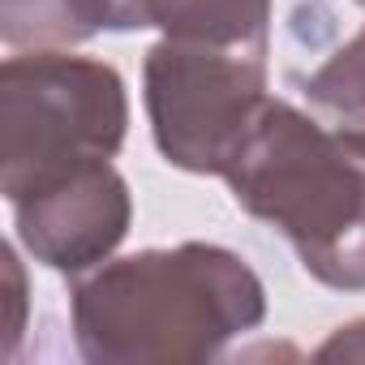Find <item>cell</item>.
<instances>
[{"label": "cell", "mask_w": 365, "mask_h": 365, "mask_svg": "<svg viewBox=\"0 0 365 365\" xmlns=\"http://www.w3.org/2000/svg\"><path fill=\"white\" fill-rule=\"evenodd\" d=\"M262 318L267 288L258 271L211 241L108 258L73 275L69 288L73 344L91 365L215 361Z\"/></svg>", "instance_id": "6da1fadb"}, {"label": "cell", "mask_w": 365, "mask_h": 365, "mask_svg": "<svg viewBox=\"0 0 365 365\" xmlns=\"http://www.w3.org/2000/svg\"><path fill=\"white\" fill-rule=\"evenodd\" d=\"M150 26L168 39L267 52L271 0H150Z\"/></svg>", "instance_id": "8992f818"}, {"label": "cell", "mask_w": 365, "mask_h": 365, "mask_svg": "<svg viewBox=\"0 0 365 365\" xmlns=\"http://www.w3.org/2000/svg\"><path fill=\"white\" fill-rule=\"evenodd\" d=\"M14 207L22 250L61 275H82L108 262L133 224L129 180L112 159L82 163L48 185L22 194Z\"/></svg>", "instance_id": "5b68a950"}, {"label": "cell", "mask_w": 365, "mask_h": 365, "mask_svg": "<svg viewBox=\"0 0 365 365\" xmlns=\"http://www.w3.org/2000/svg\"><path fill=\"white\" fill-rule=\"evenodd\" d=\"M356 5H365V0H356Z\"/></svg>", "instance_id": "7c38bea8"}, {"label": "cell", "mask_w": 365, "mask_h": 365, "mask_svg": "<svg viewBox=\"0 0 365 365\" xmlns=\"http://www.w3.org/2000/svg\"><path fill=\"white\" fill-rule=\"evenodd\" d=\"M0 39L9 52L86 43L73 18V0H0Z\"/></svg>", "instance_id": "ba28073f"}, {"label": "cell", "mask_w": 365, "mask_h": 365, "mask_svg": "<svg viewBox=\"0 0 365 365\" xmlns=\"http://www.w3.org/2000/svg\"><path fill=\"white\" fill-rule=\"evenodd\" d=\"M142 99L159 155L194 176H224L267 95V52L159 39L142 65Z\"/></svg>", "instance_id": "277c9868"}, {"label": "cell", "mask_w": 365, "mask_h": 365, "mask_svg": "<svg viewBox=\"0 0 365 365\" xmlns=\"http://www.w3.org/2000/svg\"><path fill=\"white\" fill-rule=\"evenodd\" d=\"M73 18L86 39L103 31H146L150 0H73Z\"/></svg>", "instance_id": "9c48e42d"}, {"label": "cell", "mask_w": 365, "mask_h": 365, "mask_svg": "<svg viewBox=\"0 0 365 365\" xmlns=\"http://www.w3.org/2000/svg\"><path fill=\"white\" fill-rule=\"evenodd\" d=\"M224 180L245 215L292 245L305 275L365 292V125L327 129L288 99H267Z\"/></svg>", "instance_id": "7a4b0ae2"}, {"label": "cell", "mask_w": 365, "mask_h": 365, "mask_svg": "<svg viewBox=\"0 0 365 365\" xmlns=\"http://www.w3.org/2000/svg\"><path fill=\"white\" fill-rule=\"evenodd\" d=\"M0 271H5V309H9V318H5V344H0V352L14 356L18 352V339L26 331V271H22V258H18L14 245L0 250Z\"/></svg>", "instance_id": "30bf717a"}, {"label": "cell", "mask_w": 365, "mask_h": 365, "mask_svg": "<svg viewBox=\"0 0 365 365\" xmlns=\"http://www.w3.org/2000/svg\"><path fill=\"white\" fill-rule=\"evenodd\" d=\"M301 91L318 112H327L344 125H365V26L348 43H339L301 82Z\"/></svg>", "instance_id": "52a82bcc"}, {"label": "cell", "mask_w": 365, "mask_h": 365, "mask_svg": "<svg viewBox=\"0 0 365 365\" xmlns=\"http://www.w3.org/2000/svg\"><path fill=\"white\" fill-rule=\"evenodd\" d=\"M129 133V95L116 65L69 48L14 52L0 65V190L9 202L48 180L116 159Z\"/></svg>", "instance_id": "3957f363"}, {"label": "cell", "mask_w": 365, "mask_h": 365, "mask_svg": "<svg viewBox=\"0 0 365 365\" xmlns=\"http://www.w3.org/2000/svg\"><path fill=\"white\" fill-rule=\"evenodd\" d=\"M314 356L318 361H365V318H352V322L335 327Z\"/></svg>", "instance_id": "8fae6325"}]
</instances>
